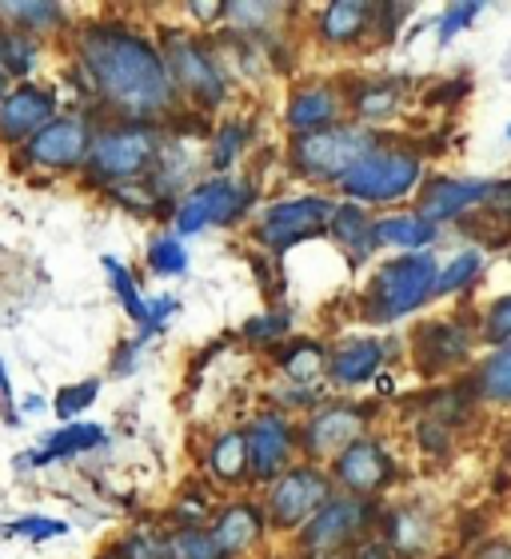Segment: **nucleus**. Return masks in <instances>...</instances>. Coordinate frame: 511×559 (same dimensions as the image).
<instances>
[{
	"label": "nucleus",
	"mask_w": 511,
	"mask_h": 559,
	"mask_svg": "<svg viewBox=\"0 0 511 559\" xmlns=\"http://www.w3.org/2000/svg\"><path fill=\"white\" fill-rule=\"evenodd\" d=\"M81 57L96 93L128 117H156L173 105V84L161 52L136 33H124L112 24L93 28L81 40Z\"/></svg>",
	"instance_id": "nucleus-1"
},
{
	"label": "nucleus",
	"mask_w": 511,
	"mask_h": 559,
	"mask_svg": "<svg viewBox=\"0 0 511 559\" xmlns=\"http://www.w3.org/2000/svg\"><path fill=\"white\" fill-rule=\"evenodd\" d=\"M431 284H436V264H431L428 252H419V257L412 252V257L383 264L372 284V320L407 316L412 308H419V304L428 300Z\"/></svg>",
	"instance_id": "nucleus-2"
},
{
	"label": "nucleus",
	"mask_w": 511,
	"mask_h": 559,
	"mask_svg": "<svg viewBox=\"0 0 511 559\" xmlns=\"http://www.w3.org/2000/svg\"><path fill=\"white\" fill-rule=\"evenodd\" d=\"M419 160L407 148H372L352 164L344 176V192L356 200H400L416 185Z\"/></svg>",
	"instance_id": "nucleus-3"
},
{
	"label": "nucleus",
	"mask_w": 511,
	"mask_h": 559,
	"mask_svg": "<svg viewBox=\"0 0 511 559\" xmlns=\"http://www.w3.org/2000/svg\"><path fill=\"white\" fill-rule=\"evenodd\" d=\"M364 152H372V136L364 129H320L296 140L292 156L300 164V173L332 180V176H348V168Z\"/></svg>",
	"instance_id": "nucleus-4"
},
{
	"label": "nucleus",
	"mask_w": 511,
	"mask_h": 559,
	"mask_svg": "<svg viewBox=\"0 0 511 559\" xmlns=\"http://www.w3.org/2000/svg\"><path fill=\"white\" fill-rule=\"evenodd\" d=\"M156 160H161V136L152 129H144V124L105 132L88 148V164H93V173L100 180H132V176L152 168Z\"/></svg>",
	"instance_id": "nucleus-5"
},
{
	"label": "nucleus",
	"mask_w": 511,
	"mask_h": 559,
	"mask_svg": "<svg viewBox=\"0 0 511 559\" xmlns=\"http://www.w3.org/2000/svg\"><path fill=\"white\" fill-rule=\"evenodd\" d=\"M164 72H168V84H176L180 93H188L200 105H221L224 100V76L216 69V60L188 36H168V48H164Z\"/></svg>",
	"instance_id": "nucleus-6"
},
{
	"label": "nucleus",
	"mask_w": 511,
	"mask_h": 559,
	"mask_svg": "<svg viewBox=\"0 0 511 559\" xmlns=\"http://www.w3.org/2000/svg\"><path fill=\"white\" fill-rule=\"evenodd\" d=\"M245 209H248V188L233 185V180H212V185H200L180 204L176 228L180 233H200L209 224H233Z\"/></svg>",
	"instance_id": "nucleus-7"
},
{
	"label": "nucleus",
	"mask_w": 511,
	"mask_h": 559,
	"mask_svg": "<svg viewBox=\"0 0 511 559\" xmlns=\"http://www.w3.org/2000/svg\"><path fill=\"white\" fill-rule=\"evenodd\" d=\"M93 148V132L81 117H60L48 120L45 129L28 140V160L48 164V168H72V164L88 160Z\"/></svg>",
	"instance_id": "nucleus-8"
},
{
	"label": "nucleus",
	"mask_w": 511,
	"mask_h": 559,
	"mask_svg": "<svg viewBox=\"0 0 511 559\" xmlns=\"http://www.w3.org/2000/svg\"><path fill=\"white\" fill-rule=\"evenodd\" d=\"M372 508L364 500H332L328 508L316 512V520L304 532V548L312 556H328V551L344 548L352 536H360L364 524H368Z\"/></svg>",
	"instance_id": "nucleus-9"
},
{
	"label": "nucleus",
	"mask_w": 511,
	"mask_h": 559,
	"mask_svg": "<svg viewBox=\"0 0 511 559\" xmlns=\"http://www.w3.org/2000/svg\"><path fill=\"white\" fill-rule=\"evenodd\" d=\"M332 216V204L320 197H304V200H288L264 216L260 224V240L272 248H292L296 240L312 236L324 228V221Z\"/></svg>",
	"instance_id": "nucleus-10"
},
{
	"label": "nucleus",
	"mask_w": 511,
	"mask_h": 559,
	"mask_svg": "<svg viewBox=\"0 0 511 559\" xmlns=\"http://www.w3.org/2000/svg\"><path fill=\"white\" fill-rule=\"evenodd\" d=\"M324 496H328L324 476L312 472V467H296V472H288V476L272 488V520H276L280 527L304 524L308 515L320 512Z\"/></svg>",
	"instance_id": "nucleus-11"
},
{
	"label": "nucleus",
	"mask_w": 511,
	"mask_h": 559,
	"mask_svg": "<svg viewBox=\"0 0 511 559\" xmlns=\"http://www.w3.org/2000/svg\"><path fill=\"white\" fill-rule=\"evenodd\" d=\"M52 112H57V96L33 88V84H21L16 93L0 100V140H9V144L33 140L52 120Z\"/></svg>",
	"instance_id": "nucleus-12"
},
{
	"label": "nucleus",
	"mask_w": 511,
	"mask_h": 559,
	"mask_svg": "<svg viewBox=\"0 0 511 559\" xmlns=\"http://www.w3.org/2000/svg\"><path fill=\"white\" fill-rule=\"evenodd\" d=\"M245 443H248V467L255 472V479H272L292 452V431L280 416H260L252 424V431L245 436Z\"/></svg>",
	"instance_id": "nucleus-13"
},
{
	"label": "nucleus",
	"mask_w": 511,
	"mask_h": 559,
	"mask_svg": "<svg viewBox=\"0 0 511 559\" xmlns=\"http://www.w3.org/2000/svg\"><path fill=\"white\" fill-rule=\"evenodd\" d=\"M491 188L496 185H488V180H436L419 200V221H452L472 204H484L491 197Z\"/></svg>",
	"instance_id": "nucleus-14"
},
{
	"label": "nucleus",
	"mask_w": 511,
	"mask_h": 559,
	"mask_svg": "<svg viewBox=\"0 0 511 559\" xmlns=\"http://www.w3.org/2000/svg\"><path fill=\"white\" fill-rule=\"evenodd\" d=\"M388 472H392V464H388L380 448L368 440L348 443V452L340 455V464H336L340 484L352 491H376L383 479H388Z\"/></svg>",
	"instance_id": "nucleus-15"
},
{
	"label": "nucleus",
	"mask_w": 511,
	"mask_h": 559,
	"mask_svg": "<svg viewBox=\"0 0 511 559\" xmlns=\"http://www.w3.org/2000/svg\"><path fill=\"white\" fill-rule=\"evenodd\" d=\"M364 428L360 408H328L308 424V448L312 452H336L344 443H356V431Z\"/></svg>",
	"instance_id": "nucleus-16"
},
{
	"label": "nucleus",
	"mask_w": 511,
	"mask_h": 559,
	"mask_svg": "<svg viewBox=\"0 0 511 559\" xmlns=\"http://www.w3.org/2000/svg\"><path fill=\"white\" fill-rule=\"evenodd\" d=\"M419 356H424V368L440 372L448 364L464 360L467 356V332L464 324H431L419 332Z\"/></svg>",
	"instance_id": "nucleus-17"
},
{
	"label": "nucleus",
	"mask_w": 511,
	"mask_h": 559,
	"mask_svg": "<svg viewBox=\"0 0 511 559\" xmlns=\"http://www.w3.org/2000/svg\"><path fill=\"white\" fill-rule=\"evenodd\" d=\"M105 443V428H96V424H69V428H60L57 436H48L45 448L21 464H52V460H64V455H81V452H93Z\"/></svg>",
	"instance_id": "nucleus-18"
},
{
	"label": "nucleus",
	"mask_w": 511,
	"mask_h": 559,
	"mask_svg": "<svg viewBox=\"0 0 511 559\" xmlns=\"http://www.w3.org/2000/svg\"><path fill=\"white\" fill-rule=\"evenodd\" d=\"M212 539H216V548H221L224 556H236V551L252 548L255 539H260V512H255L252 503H236V508H228V512L221 515Z\"/></svg>",
	"instance_id": "nucleus-19"
},
{
	"label": "nucleus",
	"mask_w": 511,
	"mask_h": 559,
	"mask_svg": "<svg viewBox=\"0 0 511 559\" xmlns=\"http://www.w3.org/2000/svg\"><path fill=\"white\" fill-rule=\"evenodd\" d=\"M332 120H336V96H332V88H304L288 105V124L300 136L328 129Z\"/></svg>",
	"instance_id": "nucleus-20"
},
{
	"label": "nucleus",
	"mask_w": 511,
	"mask_h": 559,
	"mask_svg": "<svg viewBox=\"0 0 511 559\" xmlns=\"http://www.w3.org/2000/svg\"><path fill=\"white\" fill-rule=\"evenodd\" d=\"M376 368H380V344L372 340H360V344H344L332 360V380L344 388H356L364 380H372Z\"/></svg>",
	"instance_id": "nucleus-21"
},
{
	"label": "nucleus",
	"mask_w": 511,
	"mask_h": 559,
	"mask_svg": "<svg viewBox=\"0 0 511 559\" xmlns=\"http://www.w3.org/2000/svg\"><path fill=\"white\" fill-rule=\"evenodd\" d=\"M372 240L383 245H404V248H424L436 240V224L419 221V216H392V221L372 224Z\"/></svg>",
	"instance_id": "nucleus-22"
},
{
	"label": "nucleus",
	"mask_w": 511,
	"mask_h": 559,
	"mask_svg": "<svg viewBox=\"0 0 511 559\" xmlns=\"http://www.w3.org/2000/svg\"><path fill=\"white\" fill-rule=\"evenodd\" d=\"M368 4H360V0H340V4H328L324 12V36L332 40V45H344V40H356L364 28V21H368Z\"/></svg>",
	"instance_id": "nucleus-23"
},
{
	"label": "nucleus",
	"mask_w": 511,
	"mask_h": 559,
	"mask_svg": "<svg viewBox=\"0 0 511 559\" xmlns=\"http://www.w3.org/2000/svg\"><path fill=\"white\" fill-rule=\"evenodd\" d=\"M332 233H336L340 240L356 252V257H364V252H368V245H372V221H368V216H364V209H356V204L332 209Z\"/></svg>",
	"instance_id": "nucleus-24"
},
{
	"label": "nucleus",
	"mask_w": 511,
	"mask_h": 559,
	"mask_svg": "<svg viewBox=\"0 0 511 559\" xmlns=\"http://www.w3.org/2000/svg\"><path fill=\"white\" fill-rule=\"evenodd\" d=\"M0 16L4 21H12V28L16 33H45V28H52V24H60V4H28V0H21V4H0Z\"/></svg>",
	"instance_id": "nucleus-25"
},
{
	"label": "nucleus",
	"mask_w": 511,
	"mask_h": 559,
	"mask_svg": "<svg viewBox=\"0 0 511 559\" xmlns=\"http://www.w3.org/2000/svg\"><path fill=\"white\" fill-rule=\"evenodd\" d=\"M212 472L221 479H240L248 472V443L245 436H236V431H228V436H221L216 440V448H212Z\"/></svg>",
	"instance_id": "nucleus-26"
},
{
	"label": "nucleus",
	"mask_w": 511,
	"mask_h": 559,
	"mask_svg": "<svg viewBox=\"0 0 511 559\" xmlns=\"http://www.w3.org/2000/svg\"><path fill=\"white\" fill-rule=\"evenodd\" d=\"M479 269H484V257H479V252H460V257H455L452 264L436 276L431 296H448V292L464 288V284H472V280L479 276Z\"/></svg>",
	"instance_id": "nucleus-27"
},
{
	"label": "nucleus",
	"mask_w": 511,
	"mask_h": 559,
	"mask_svg": "<svg viewBox=\"0 0 511 559\" xmlns=\"http://www.w3.org/2000/svg\"><path fill=\"white\" fill-rule=\"evenodd\" d=\"M479 392L488 400H511V340L508 348H500L484 364V372H479Z\"/></svg>",
	"instance_id": "nucleus-28"
},
{
	"label": "nucleus",
	"mask_w": 511,
	"mask_h": 559,
	"mask_svg": "<svg viewBox=\"0 0 511 559\" xmlns=\"http://www.w3.org/2000/svg\"><path fill=\"white\" fill-rule=\"evenodd\" d=\"M105 272H108V280H112V288H117V296L124 300L128 316H132L136 324L148 328V304H144V300L136 296V284H132V276H128L124 264H120V260H112V257H105Z\"/></svg>",
	"instance_id": "nucleus-29"
},
{
	"label": "nucleus",
	"mask_w": 511,
	"mask_h": 559,
	"mask_svg": "<svg viewBox=\"0 0 511 559\" xmlns=\"http://www.w3.org/2000/svg\"><path fill=\"white\" fill-rule=\"evenodd\" d=\"M392 539L400 551L416 556V551H424V544H428V524H424L416 512H400L392 520Z\"/></svg>",
	"instance_id": "nucleus-30"
},
{
	"label": "nucleus",
	"mask_w": 511,
	"mask_h": 559,
	"mask_svg": "<svg viewBox=\"0 0 511 559\" xmlns=\"http://www.w3.org/2000/svg\"><path fill=\"white\" fill-rule=\"evenodd\" d=\"M0 60H4V72H16V76H24V72L33 69L36 45L24 33L0 36Z\"/></svg>",
	"instance_id": "nucleus-31"
},
{
	"label": "nucleus",
	"mask_w": 511,
	"mask_h": 559,
	"mask_svg": "<svg viewBox=\"0 0 511 559\" xmlns=\"http://www.w3.org/2000/svg\"><path fill=\"white\" fill-rule=\"evenodd\" d=\"M320 364H324V352L316 348V344H296V348L284 356V368H288V376L296 384L316 380V376H320Z\"/></svg>",
	"instance_id": "nucleus-32"
},
{
	"label": "nucleus",
	"mask_w": 511,
	"mask_h": 559,
	"mask_svg": "<svg viewBox=\"0 0 511 559\" xmlns=\"http://www.w3.org/2000/svg\"><path fill=\"white\" fill-rule=\"evenodd\" d=\"M96 392H100V384L96 380H88V384H72V388H60V396H57V416L60 419H72V416H81L88 404L96 400Z\"/></svg>",
	"instance_id": "nucleus-33"
},
{
	"label": "nucleus",
	"mask_w": 511,
	"mask_h": 559,
	"mask_svg": "<svg viewBox=\"0 0 511 559\" xmlns=\"http://www.w3.org/2000/svg\"><path fill=\"white\" fill-rule=\"evenodd\" d=\"M148 264H152V272H161V276H176V272H185L188 257L176 240H156L148 252Z\"/></svg>",
	"instance_id": "nucleus-34"
},
{
	"label": "nucleus",
	"mask_w": 511,
	"mask_h": 559,
	"mask_svg": "<svg viewBox=\"0 0 511 559\" xmlns=\"http://www.w3.org/2000/svg\"><path fill=\"white\" fill-rule=\"evenodd\" d=\"M173 551H176L180 559H228L221 548H216V539L204 536V532H197V527H192V532H185V536L176 539V548H173Z\"/></svg>",
	"instance_id": "nucleus-35"
},
{
	"label": "nucleus",
	"mask_w": 511,
	"mask_h": 559,
	"mask_svg": "<svg viewBox=\"0 0 511 559\" xmlns=\"http://www.w3.org/2000/svg\"><path fill=\"white\" fill-rule=\"evenodd\" d=\"M395 88H388V84H376V88H364L360 96H356V108H360V117H388L395 108Z\"/></svg>",
	"instance_id": "nucleus-36"
},
{
	"label": "nucleus",
	"mask_w": 511,
	"mask_h": 559,
	"mask_svg": "<svg viewBox=\"0 0 511 559\" xmlns=\"http://www.w3.org/2000/svg\"><path fill=\"white\" fill-rule=\"evenodd\" d=\"M120 556L124 559H173L176 551L156 536H132L124 548H120Z\"/></svg>",
	"instance_id": "nucleus-37"
},
{
	"label": "nucleus",
	"mask_w": 511,
	"mask_h": 559,
	"mask_svg": "<svg viewBox=\"0 0 511 559\" xmlns=\"http://www.w3.org/2000/svg\"><path fill=\"white\" fill-rule=\"evenodd\" d=\"M69 527L60 524V520H16V524L9 527V536H21V539H48V536H64Z\"/></svg>",
	"instance_id": "nucleus-38"
},
{
	"label": "nucleus",
	"mask_w": 511,
	"mask_h": 559,
	"mask_svg": "<svg viewBox=\"0 0 511 559\" xmlns=\"http://www.w3.org/2000/svg\"><path fill=\"white\" fill-rule=\"evenodd\" d=\"M292 328V316L288 312H272V316H255L252 324L245 328L248 340H272L280 336V332H288Z\"/></svg>",
	"instance_id": "nucleus-39"
},
{
	"label": "nucleus",
	"mask_w": 511,
	"mask_h": 559,
	"mask_svg": "<svg viewBox=\"0 0 511 559\" xmlns=\"http://www.w3.org/2000/svg\"><path fill=\"white\" fill-rule=\"evenodd\" d=\"M488 340H496V344H508L511 340V296H503L488 312Z\"/></svg>",
	"instance_id": "nucleus-40"
},
{
	"label": "nucleus",
	"mask_w": 511,
	"mask_h": 559,
	"mask_svg": "<svg viewBox=\"0 0 511 559\" xmlns=\"http://www.w3.org/2000/svg\"><path fill=\"white\" fill-rule=\"evenodd\" d=\"M240 144H245V129H240V124H228L224 136L216 140V156H212V164H216V168H228V164L236 160V148H240Z\"/></svg>",
	"instance_id": "nucleus-41"
},
{
	"label": "nucleus",
	"mask_w": 511,
	"mask_h": 559,
	"mask_svg": "<svg viewBox=\"0 0 511 559\" xmlns=\"http://www.w3.org/2000/svg\"><path fill=\"white\" fill-rule=\"evenodd\" d=\"M472 16H479V4H455V9L448 12V16H443V28H440V40H443V45H448V40H452V36L460 33V28H464V24L472 21Z\"/></svg>",
	"instance_id": "nucleus-42"
},
{
	"label": "nucleus",
	"mask_w": 511,
	"mask_h": 559,
	"mask_svg": "<svg viewBox=\"0 0 511 559\" xmlns=\"http://www.w3.org/2000/svg\"><path fill=\"white\" fill-rule=\"evenodd\" d=\"M0 396H4V419L16 424V416H12V388H9V372H4V360H0Z\"/></svg>",
	"instance_id": "nucleus-43"
},
{
	"label": "nucleus",
	"mask_w": 511,
	"mask_h": 559,
	"mask_svg": "<svg viewBox=\"0 0 511 559\" xmlns=\"http://www.w3.org/2000/svg\"><path fill=\"white\" fill-rule=\"evenodd\" d=\"M491 204L503 212V216H511V185H503V188H491Z\"/></svg>",
	"instance_id": "nucleus-44"
},
{
	"label": "nucleus",
	"mask_w": 511,
	"mask_h": 559,
	"mask_svg": "<svg viewBox=\"0 0 511 559\" xmlns=\"http://www.w3.org/2000/svg\"><path fill=\"white\" fill-rule=\"evenodd\" d=\"M479 559H511V548H503V544H500V548H488Z\"/></svg>",
	"instance_id": "nucleus-45"
},
{
	"label": "nucleus",
	"mask_w": 511,
	"mask_h": 559,
	"mask_svg": "<svg viewBox=\"0 0 511 559\" xmlns=\"http://www.w3.org/2000/svg\"><path fill=\"white\" fill-rule=\"evenodd\" d=\"M360 559H388V551H383V544H372V548H364Z\"/></svg>",
	"instance_id": "nucleus-46"
},
{
	"label": "nucleus",
	"mask_w": 511,
	"mask_h": 559,
	"mask_svg": "<svg viewBox=\"0 0 511 559\" xmlns=\"http://www.w3.org/2000/svg\"><path fill=\"white\" fill-rule=\"evenodd\" d=\"M4 81H9V72H4V60H0V88H4Z\"/></svg>",
	"instance_id": "nucleus-47"
},
{
	"label": "nucleus",
	"mask_w": 511,
	"mask_h": 559,
	"mask_svg": "<svg viewBox=\"0 0 511 559\" xmlns=\"http://www.w3.org/2000/svg\"><path fill=\"white\" fill-rule=\"evenodd\" d=\"M508 455H511V436H508Z\"/></svg>",
	"instance_id": "nucleus-48"
},
{
	"label": "nucleus",
	"mask_w": 511,
	"mask_h": 559,
	"mask_svg": "<svg viewBox=\"0 0 511 559\" xmlns=\"http://www.w3.org/2000/svg\"><path fill=\"white\" fill-rule=\"evenodd\" d=\"M508 136H511V129H508Z\"/></svg>",
	"instance_id": "nucleus-49"
}]
</instances>
